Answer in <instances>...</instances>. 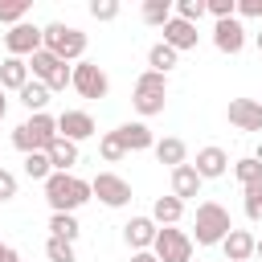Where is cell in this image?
<instances>
[{
  "label": "cell",
  "instance_id": "6da1fadb",
  "mask_svg": "<svg viewBox=\"0 0 262 262\" xmlns=\"http://www.w3.org/2000/svg\"><path fill=\"white\" fill-rule=\"evenodd\" d=\"M90 196H94L90 192V180H82L74 172H53L45 180V201H49L53 213H78Z\"/></svg>",
  "mask_w": 262,
  "mask_h": 262
},
{
  "label": "cell",
  "instance_id": "7a4b0ae2",
  "mask_svg": "<svg viewBox=\"0 0 262 262\" xmlns=\"http://www.w3.org/2000/svg\"><path fill=\"white\" fill-rule=\"evenodd\" d=\"M229 233H233L229 209L217 205V201H201L196 205V221H192V242L196 246H221Z\"/></svg>",
  "mask_w": 262,
  "mask_h": 262
},
{
  "label": "cell",
  "instance_id": "3957f363",
  "mask_svg": "<svg viewBox=\"0 0 262 262\" xmlns=\"http://www.w3.org/2000/svg\"><path fill=\"white\" fill-rule=\"evenodd\" d=\"M57 143V119L53 115H29L16 131H12V147L33 156V151H49Z\"/></svg>",
  "mask_w": 262,
  "mask_h": 262
},
{
  "label": "cell",
  "instance_id": "277c9868",
  "mask_svg": "<svg viewBox=\"0 0 262 262\" xmlns=\"http://www.w3.org/2000/svg\"><path fill=\"white\" fill-rule=\"evenodd\" d=\"M41 37H45V49H49L53 57L70 61V66H78V61H82V53H86V33H82L78 25H66V20H49Z\"/></svg>",
  "mask_w": 262,
  "mask_h": 262
},
{
  "label": "cell",
  "instance_id": "5b68a950",
  "mask_svg": "<svg viewBox=\"0 0 262 262\" xmlns=\"http://www.w3.org/2000/svg\"><path fill=\"white\" fill-rule=\"evenodd\" d=\"M164 102H168V78L156 74V70H143L135 78L131 106L139 111V119H151V115H164Z\"/></svg>",
  "mask_w": 262,
  "mask_h": 262
},
{
  "label": "cell",
  "instance_id": "8992f818",
  "mask_svg": "<svg viewBox=\"0 0 262 262\" xmlns=\"http://www.w3.org/2000/svg\"><path fill=\"white\" fill-rule=\"evenodd\" d=\"M29 70H33V78H37V82H45L49 90H66V86H70V78H74V66H70V61H61V57H53L49 49H37V53L29 57Z\"/></svg>",
  "mask_w": 262,
  "mask_h": 262
},
{
  "label": "cell",
  "instance_id": "52a82bcc",
  "mask_svg": "<svg viewBox=\"0 0 262 262\" xmlns=\"http://www.w3.org/2000/svg\"><path fill=\"white\" fill-rule=\"evenodd\" d=\"M192 233H184V229H176V225H164L160 233H156V246H151V254L160 258V262H192Z\"/></svg>",
  "mask_w": 262,
  "mask_h": 262
},
{
  "label": "cell",
  "instance_id": "ba28073f",
  "mask_svg": "<svg viewBox=\"0 0 262 262\" xmlns=\"http://www.w3.org/2000/svg\"><path fill=\"white\" fill-rule=\"evenodd\" d=\"M70 86H74L82 98H90V102L111 94V78H106V70H102L98 61H86V57L74 66V78H70Z\"/></svg>",
  "mask_w": 262,
  "mask_h": 262
},
{
  "label": "cell",
  "instance_id": "9c48e42d",
  "mask_svg": "<svg viewBox=\"0 0 262 262\" xmlns=\"http://www.w3.org/2000/svg\"><path fill=\"white\" fill-rule=\"evenodd\" d=\"M41 33H45V29L33 25V20L12 25V29L4 33V49H8V57H33L37 49H45V37H41Z\"/></svg>",
  "mask_w": 262,
  "mask_h": 262
},
{
  "label": "cell",
  "instance_id": "30bf717a",
  "mask_svg": "<svg viewBox=\"0 0 262 262\" xmlns=\"http://www.w3.org/2000/svg\"><path fill=\"white\" fill-rule=\"evenodd\" d=\"M90 192H94L106 209H123V205H131V184H127L123 176H115V172H98V176L90 180Z\"/></svg>",
  "mask_w": 262,
  "mask_h": 262
},
{
  "label": "cell",
  "instance_id": "8fae6325",
  "mask_svg": "<svg viewBox=\"0 0 262 262\" xmlns=\"http://www.w3.org/2000/svg\"><path fill=\"white\" fill-rule=\"evenodd\" d=\"M98 127H94V115L90 111H61L57 115V135L61 139H70V143H82V139H90Z\"/></svg>",
  "mask_w": 262,
  "mask_h": 262
},
{
  "label": "cell",
  "instance_id": "7c38bea8",
  "mask_svg": "<svg viewBox=\"0 0 262 262\" xmlns=\"http://www.w3.org/2000/svg\"><path fill=\"white\" fill-rule=\"evenodd\" d=\"M225 119L237 131H262V102L258 98H233L225 106Z\"/></svg>",
  "mask_w": 262,
  "mask_h": 262
},
{
  "label": "cell",
  "instance_id": "4fadbf2b",
  "mask_svg": "<svg viewBox=\"0 0 262 262\" xmlns=\"http://www.w3.org/2000/svg\"><path fill=\"white\" fill-rule=\"evenodd\" d=\"M213 45L221 49V53H242L246 49V25L237 20V16H229V20H217L213 25Z\"/></svg>",
  "mask_w": 262,
  "mask_h": 262
},
{
  "label": "cell",
  "instance_id": "5bb4252c",
  "mask_svg": "<svg viewBox=\"0 0 262 262\" xmlns=\"http://www.w3.org/2000/svg\"><path fill=\"white\" fill-rule=\"evenodd\" d=\"M156 233H160V225H156L151 217H131V221L123 225V242L131 246V254L151 250V246H156Z\"/></svg>",
  "mask_w": 262,
  "mask_h": 262
},
{
  "label": "cell",
  "instance_id": "9a60e30c",
  "mask_svg": "<svg viewBox=\"0 0 262 262\" xmlns=\"http://www.w3.org/2000/svg\"><path fill=\"white\" fill-rule=\"evenodd\" d=\"M196 41H201L196 25H188V20H180V16H172V20L164 25V45H172L176 53H184V49H196Z\"/></svg>",
  "mask_w": 262,
  "mask_h": 262
},
{
  "label": "cell",
  "instance_id": "2e32d148",
  "mask_svg": "<svg viewBox=\"0 0 262 262\" xmlns=\"http://www.w3.org/2000/svg\"><path fill=\"white\" fill-rule=\"evenodd\" d=\"M33 82V70H29V61L25 57H4L0 61V90H25Z\"/></svg>",
  "mask_w": 262,
  "mask_h": 262
},
{
  "label": "cell",
  "instance_id": "e0dca14e",
  "mask_svg": "<svg viewBox=\"0 0 262 262\" xmlns=\"http://www.w3.org/2000/svg\"><path fill=\"white\" fill-rule=\"evenodd\" d=\"M192 168H196V176H201V180H217V176H225V172H229V156H225L221 147H213V143H209V147H201V151H196V164H192Z\"/></svg>",
  "mask_w": 262,
  "mask_h": 262
},
{
  "label": "cell",
  "instance_id": "ac0fdd59",
  "mask_svg": "<svg viewBox=\"0 0 262 262\" xmlns=\"http://www.w3.org/2000/svg\"><path fill=\"white\" fill-rule=\"evenodd\" d=\"M201 176H196V168L192 164H180V168H172V196L176 201H196L201 196Z\"/></svg>",
  "mask_w": 262,
  "mask_h": 262
},
{
  "label": "cell",
  "instance_id": "d6986e66",
  "mask_svg": "<svg viewBox=\"0 0 262 262\" xmlns=\"http://www.w3.org/2000/svg\"><path fill=\"white\" fill-rule=\"evenodd\" d=\"M119 139H123L127 151H147V147H156V135H151V127H147L143 119L123 123V127H119Z\"/></svg>",
  "mask_w": 262,
  "mask_h": 262
},
{
  "label": "cell",
  "instance_id": "ffe728a7",
  "mask_svg": "<svg viewBox=\"0 0 262 262\" xmlns=\"http://www.w3.org/2000/svg\"><path fill=\"white\" fill-rule=\"evenodd\" d=\"M254 246H258V237H254L250 229H233V233L221 242L225 262H246V258H254Z\"/></svg>",
  "mask_w": 262,
  "mask_h": 262
},
{
  "label": "cell",
  "instance_id": "44dd1931",
  "mask_svg": "<svg viewBox=\"0 0 262 262\" xmlns=\"http://www.w3.org/2000/svg\"><path fill=\"white\" fill-rule=\"evenodd\" d=\"M156 160L160 164H168V168H180V164H188V147H184V139H176V135H164V139H156Z\"/></svg>",
  "mask_w": 262,
  "mask_h": 262
},
{
  "label": "cell",
  "instance_id": "7402d4cb",
  "mask_svg": "<svg viewBox=\"0 0 262 262\" xmlns=\"http://www.w3.org/2000/svg\"><path fill=\"white\" fill-rule=\"evenodd\" d=\"M180 217H184V201H176L172 192H168V196H156V205H151V221H156L160 229H164V225H176Z\"/></svg>",
  "mask_w": 262,
  "mask_h": 262
},
{
  "label": "cell",
  "instance_id": "603a6c76",
  "mask_svg": "<svg viewBox=\"0 0 262 262\" xmlns=\"http://www.w3.org/2000/svg\"><path fill=\"white\" fill-rule=\"evenodd\" d=\"M45 156H49L53 172H74V164H78V143H70V139H61V135H57V143H53Z\"/></svg>",
  "mask_w": 262,
  "mask_h": 262
},
{
  "label": "cell",
  "instance_id": "cb8c5ba5",
  "mask_svg": "<svg viewBox=\"0 0 262 262\" xmlns=\"http://www.w3.org/2000/svg\"><path fill=\"white\" fill-rule=\"evenodd\" d=\"M49 98H53V90H49L45 82H37V78H33V82H29L25 90H20V102L29 106V115H45V106H49Z\"/></svg>",
  "mask_w": 262,
  "mask_h": 262
},
{
  "label": "cell",
  "instance_id": "d4e9b609",
  "mask_svg": "<svg viewBox=\"0 0 262 262\" xmlns=\"http://www.w3.org/2000/svg\"><path fill=\"white\" fill-rule=\"evenodd\" d=\"M139 16H143L147 25H156V29H164V25L176 16V4H172V0H143Z\"/></svg>",
  "mask_w": 262,
  "mask_h": 262
},
{
  "label": "cell",
  "instance_id": "484cf974",
  "mask_svg": "<svg viewBox=\"0 0 262 262\" xmlns=\"http://www.w3.org/2000/svg\"><path fill=\"white\" fill-rule=\"evenodd\" d=\"M78 233H82V225H78V217H74V213H53V217H49V237L78 242Z\"/></svg>",
  "mask_w": 262,
  "mask_h": 262
},
{
  "label": "cell",
  "instance_id": "4316f807",
  "mask_svg": "<svg viewBox=\"0 0 262 262\" xmlns=\"http://www.w3.org/2000/svg\"><path fill=\"white\" fill-rule=\"evenodd\" d=\"M176 57H180V53H176L172 45H164V41H156V45L147 49V66H151L156 74H164V78H168V70L176 66Z\"/></svg>",
  "mask_w": 262,
  "mask_h": 262
},
{
  "label": "cell",
  "instance_id": "83f0119b",
  "mask_svg": "<svg viewBox=\"0 0 262 262\" xmlns=\"http://www.w3.org/2000/svg\"><path fill=\"white\" fill-rule=\"evenodd\" d=\"M25 176L45 184V180L53 176V164H49V156H45V151H33V156H25Z\"/></svg>",
  "mask_w": 262,
  "mask_h": 262
},
{
  "label": "cell",
  "instance_id": "f1b7e54d",
  "mask_svg": "<svg viewBox=\"0 0 262 262\" xmlns=\"http://www.w3.org/2000/svg\"><path fill=\"white\" fill-rule=\"evenodd\" d=\"M98 156H102L106 164H119V160L127 156V147H123V139H119V131H106V135L98 139Z\"/></svg>",
  "mask_w": 262,
  "mask_h": 262
},
{
  "label": "cell",
  "instance_id": "f546056e",
  "mask_svg": "<svg viewBox=\"0 0 262 262\" xmlns=\"http://www.w3.org/2000/svg\"><path fill=\"white\" fill-rule=\"evenodd\" d=\"M233 176L242 180V188H246V184H258V180H262V164H258L254 156H242V160L233 164Z\"/></svg>",
  "mask_w": 262,
  "mask_h": 262
},
{
  "label": "cell",
  "instance_id": "4dcf8cb0",
  "mask_svg": "<svg viewBox=\"0 0 262 262\" xmlns=\"http://www.w3.org/2000/svg\"><path fill=\"white\" fill-rule=\"evenodd\" d=\"M242 196H246V201H242V205H246V217H250V221H262V180H258V184H246Z\"/></svg>",
  "mask_w": 262,
  "mask_h": 262
},
{
  "label": "cell",
  "instance_id": "1f68e13d",
  "mask_svg": "<svg viewBox=\"0 0 262 262\" xmlns=\"http://www.w3.org/2000/svg\"><path fill=\"white\" fill-rule=\"evenodd\" d=\"M29 16V0H0V20L4 25H20Z\"/></svg>",
  "mask_w": 262,
  "mask_h": 262
},
{
  "label": "cell",
  "instance_id": "d6a6232c",
  "mask_svg": "<svg viewBox=\"0 0 262 262\" xmlns=\"http://www.w3.org/2000/svg\"><path fill=\"white\" fill-rule=\"evenodd\" d=\"M45 258L49 262H78L74 258V242H61V237H49L45 242Z\"/></svg>",
  "mask_w": 262,
  "mask_h": 262
},
{
  "label": "cell",
  "instance_id": "836d02e7",
  "mask_svg": "<svg viewBox=\"0 0 262 262\" xmlns=\"http://www.w3.org/2000/svg\"><path fill=\"white\" fill-rule=\"evenodd\" d=\"M205 12H209V8H205V0H176V16H180V20H188V25H196Z\"/></svg>",
  "mask_w": 262,
  "mask_h": 262
},
{
  "label": "cell",
  "instance_id": "e575fe53",
  "mask_svg": "<svg viewBox=\"0 0 262 262\" xmlns=\"http://www.w3.org/2000/svg\"><path fill=\"white\" fill-rule=\"evenodd\" d=\"M205 8L213 12V20H229V16H237V0H205Z\"/></svg>",
  "mask_w": 262,
  "mask_h": 262
},
{
  "label": "cell",
  "instance_id": "d590c367",
  "mask_svg": "<svg viewBox=\"0 0 262 262\" xmlns=\"http://www.w3.org/2000/svg\"><path fill=\"white\" fill-rule=\"evenodd\" d=\"M90 16L94 20H115L119 16V0H90Z\"/></svg>",
  "mask_w": 262,
  "mask_h": 262
},
{
  "label": "cell",
  "instance_id": "8d00e7d4",
  "mask_svg": "<svg viewBox=\"0 0 262 262\" xmlns=\"http://www.w3.org/2000/svg\"><path fill=\"white\" fill-rule=\"evenodd\" d=\"M16 188H20V184H16V176H12L8 168H0V205H4V201H12V196H16Z\"/></svg>",
  "mask_w": 262,
  "mask_h": 262
},
{
  "label": "cell",
  "instance_id": "74e56055",
  "mask_svg": "<svg viewBox=\"0 0 262 262\" xmlns=\"http://www.w3.org/2000/svg\"><path fill=\"white\" fill-rule=\"evenodd\" d=\"M262 20V0H237V20Z\"/></svg>",
  "mask_w": 262,
  "mask_h": 262
},
{
  "label": "cell",
  "instance_id": "f35d334b",
  "mask_svg": "<svg viewBox=\"0 0 262 262\" xmlns=\"http://www.w3.org/2000/svg\"><path fill=\"white\" fill-rule=\"evenodd\" d=\"M131 262H160V258H156L151 250H143V254H131Z\"/></svg>",
  "mask_w": 262,
  "mask_h": 262
},
{
  "label": "cell",
  "instance_id": "ab89813d",
  "mask_svg": "<svg viewBox=\"0 0 262 262\" xmlns=\"http://www.w3.org/2000/svg\"><path fill=\"white\" fill-rule=\"evenodd\" d=\"M4 115H8V98H4V90H0V123H4Z\"/></svg>",
  "mask_w": 262,
  "mask_h": 262
},
{
  "label": "cell",
  "instance_id": "60d3db41",
  "mask_svg": "<svg viewBox=\"0 0 262 262\" xmlns=\"http://www.w3.org/2000/svg\"><path fill=\"white\" fill-rule=\"evenodd\" d=\"M254 45H258V53H262V33H254Z\"/></svg>",
  "mask_w": 262,
  "mask_h": 262
},
{
  "label": "cell",
  "instance_id": "b9f144b4",
  "mask_svg": "<svg viewBox=\"0 0 262 262\" xmlns=\"http://www.w3.org/2000/svg\"><path fill=\"white\" fill-rule=\"evenodd\" d=\"M254 254H258V258H262V237H258V246H254Z\"/></svg>",
  "mask_w": 262,
  "mask_h": 262
},
{
  "label": "cell",
  "instance_id": "7bdbcfd3",
  "mask_svg": "<svg viewBox=\"0 0 262 262\" xmlns=\"http://www.w3.org/2000/svg\"><path fill=\"white\" fill-rule=\"evenodd\" d=\"M4 250H8V246H4V242H0V254H4Z\"/></svg>",
  "mask_w": 262,
  "mask_h": 262
}]
</instances>
